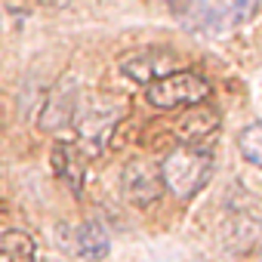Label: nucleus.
I'll return each instance as SVG.
<instances>
[{
  "instance_id": "3",
  "label": "nucleus",
  "mask_w": 262,
  "mask_h": 262,
  "mask_svg": "<svg viewBox=\"0 0 262 262\" xmlns=\"http://www.w3.org/2000/svg\"><path fill=\"white\" fill-rule=\"evenodd\" d=\"M120 117L123 108L114 99H90V102H77L71 123L77 126L80 142H86L90 148H102Z\"/></svg>"
},
{
  "instance_id": "10",
  "label": "nucleus",
  "mask_w": 262,
  "mask_h": 262,
  "mask_svg": "<svg viewBox=\"0 0 262 262\" xmlns=\"http://www.w3.org/2000/svg\"><path fill=\"white\" fill-rule=\"evenodd\" d=\"M0 253H4L7 262H37V244L31 234L10 228L0 234Z\"/></svg>"
},
{
  "instance_id": "6",
  "label": "nucleus",
  "mask_w": 262,
  "mask_h": 262,
  "mask_svg": "<svg viewBox=\"0 0 262 262\" xmlns=\"http://www.w3.org/2000/svg\"><path fill=\"white\" fill-rule=\"evenodd\" d=\"M179 65V59L170 53V50H139L133 56H126L120 62V71L126 77H133L136 83H151L155 77L173 71Z\"/></svg>"
},
{
  "instance_id": "7",
  "label": "nucleus",
  "mask_w": 262,
  "mask_h": 262,
  "mask_svg": "<svg viewBox=\"0 0 262 262\" xmlns=\"http://www.w3.org/2000/svg\"><path fill=\"white\" fill-rule=\"evenodd\" d=\"M50 161H53L56 176L71 188V194H80L83 191V173H86V155H83V148L74 145V142H56Z\"/></svg>"
},
{
  "instance_id": "9",
  "label": "nucleus",
  "mask_w": 262,
  "mask_h": 262,
  "mask_svg": "<svg viewBox=\"0 0 262 262\" xmlns=\"http://www.w3.org/2000/svg\"><path fill=\"white\" fill-rule=\"evenodd\" d=\"M108 250H111V237H108L105 225H99V222L90 219V222H83V225L77 228V253H80L83 259L99 262V259L108 256Z\"/></svg>"
},
{
  "instance_id": "11",
  "label": "nucleus",
  "mask_w": 262,
  "mask_h": 262,
  "mask_svg": "<svg viewBox=\"0 0 262 262\" xmlns=\"http://www.w3.org/2000/svg\"><path fill=\"white\" fill-rule=\"evenodd\" d=\"M237 148H241V155H244L247 164H253V167L262 170V123H250V126L241 129Z\"/></svg>"
},
{
  "instance_id": "14",
  "label": "nucleus",
  "mask_w": 262,
  "mask_h": 262,
  "mask_svg": "<svg viewBox=\"0 0 262 262\" xmlns=\"http://www.w3.org/2000/svg\"><path fill=\"white\" fill-rule=\"evenodd\" d=\"M259 262H262V253H259Z\"/></svg>"
},
{
  "instance_id": "8",
  "label": "nucleus",
  "mask_w": 262,
  "mask_h": 262,
  "mask_svg": "<svg viewBox=\"0 0 262 262\" xmlns=\"http://www.w3.org/2000/svg\"><path fill=\"white\" fill-rule=\"evenodd\" d=\"M216 129H219V114H216V108L194 102L191 111H185V114L179 117L176 136H179L185 145H201V142H207L210 136H216Z\"/></svg>"
},
{
  "instance_id": "2",
  "label": "nucleus",
  "mask_w": 262,
  "mask_h": 262,
  "mask_svg": "<svg viewBox=\"0 0 262 262\" xmlns=\"http://www.w3.org/2000/svg\"><path fill=\"white\" fill-rule=\"evenodd\" d=\"M210 96V80L198 71H185V68H173L161 77H155L145 86V99L151 108L158 111H173L182 105H194L204 102Z\"/></svg>"
},
{
  "instance_id": "12",
  "label": "nucleus",
  "mask_w": 262,
  "mask_h": 262,
  "mask_svg": "<svg viewBox=\"0 0 262 262\" xmlns=\"http://www.w3.org/2000/svg\"><path fill=\"white\" fill-rule=\"evenodd\" d=\"M259 10V0H234L231 10H228V22L241 25V22H250Z\"/></svg>"
},
{
  "instance_id": "5",
  "label": "nucleus",
  "mask_w": 262,
  "mask_h": 262,
  "mask_svg": "<svg viewBox=\"0 0 262 262\" xmlns=\"http://www.w3.org/2000/svg\"><path fill=\"white\" fill-rule=\"evenodd\" d=\"M80 102V86L71 74H65L47 96L43 108H40V117H37V126L47 129V133H53V129H62L71 123L74 117V108Z\"/></svg>"
},
{
  "instance_id": "4",
  "label": "nucleus",
  "mask_w": 262,
  "mask_h": 262,
  "mask_svg": "<svg viewBox=\"0 0 262 262\" xmlns=\"http://www.w3.org/2000/svg\"><path fill=\"white\" fill-rule=\"evenodd\" d=\"M120 191H123L126 204H133V207H151L164 194L161 167L151 164V161H129L123 167V176H120Z\"/></svg>"
},
{
  "instance_id": "1",
  "label": "nucleus",
  "mask_w": 262,
  "mask_h": 262,
  "mask_svg": "<svg viewBox=\"0 0 262 262\" xmlns=\"http://www.w3.org/2000/svg\"><path fill=\"white\" fill-rule=\"evenodd\" d=\"M158 167H161L164 188L170 194H176L179 201H191L213 176V155L201 145H185L182 142Z\"/></svg>"
},
{
  "instance_id": "13",
  "label": "nucleus",
  "mask_w": 262,
  "mask_h": 262,
  "mask_svg": "<svg viewBox=\"0 0 262 262\" xmlns=\"http://www.w3.org/2000/svg\"><path fill=\"white\" fill-rule=\"evenodd\" d=\"M40 7H50V10H62V7H68L71 0H37Z\"/></svg>"
}]
</instances>
